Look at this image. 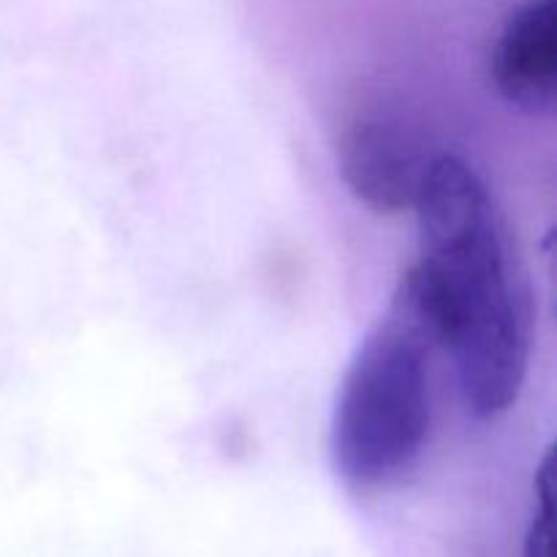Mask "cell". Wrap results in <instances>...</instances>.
Returning <instances> with one entry per match:
<instances>
[{
  "instance_id": "1",
  "label": "cell",
  "mask_w": 557,
  "mask_h": 557,
  "mask_svg": "<svg viewBox=\"0 0 557 557\" xmlns=\"http://www.w3.org/2000/svg\"><path fill=\"white\" fill-rule=\"evenodd\" d=\"M411 210L422 250L400 277L395 313L451 351L468 413L504 417L525 384L531 348L487 185L460 156L438 152Z\"/></svg>"
},
{
  "instance_id": "2",
  "label": "cell",
  "mask_w": 557,
  "mask_h": 557,
  "mask_svg": "<svg viewBox=\"0 0 557 557\" xmlns=\"http://www.w3.org/2000/svg\"><path fill=\"white\" fill-rule=\"evenodd\" d=\"M433 430L428 341L392 313L348 362L332 417V462L357 493L389 487L417 468Z\"/></svg>"
},
{
  "instance_id": "4",
  "label": "cell",
  "mask_w": 557,
  "mask_h": 557,
  "mask_svg": "<svg viewBox=\"0 0 557 557\" xmlns=\"http://www.w3.org/2000/svg\"><path fill=\"white\" fill-rule=\"evenodd\" d=\"M490 79L506 103L549 112L557 90V5L528 0L511 11L490 54Z\"/></svg>"
},
{
  "instance_id": "3",
  "label": "cell",
  "mask_w": 557,
  "mask_h": 557,
  "mask_svg": "<svg viewBox=\"0 0 557 557\" xmlns=\"http://www.w3.org/2000/svg\"><path fill=\"white\" fill-rule=\"evenodd\" d=\"M430 158L406 125L379 114L346 123L337 139L343 183L362 205L384 215L411 210Z\"/></svg>"
},
{
  "instance_id": "5",
  "label": "cell",
  "mask_w": 557,
  "mask_h": 557,
  "mask_svg": "<svg viewBox=\"0 0 557 557\" xmlns=\"http://www.w3.org/2000/svg\"><path fill=\"white\" fill-rule=\"evenodd\" d=\"M522 557H557L555 555V484L553 451H547L536 471V515L525 533Z\"/></svg>"
}]
</instances>
